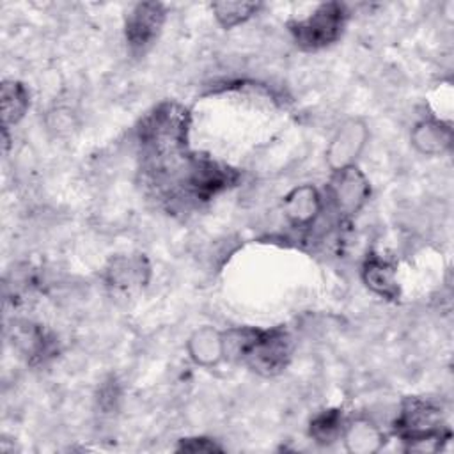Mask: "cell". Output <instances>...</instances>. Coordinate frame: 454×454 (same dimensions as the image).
Segmentation results:
<instances>
[{"mask_svg": "<svg viewBox=\"0 0 454 454\" xmlns=\"http://www.w3.org/2000/svg\"><path fill=\"white\" fill-rule=\"evenodd\" d=\"M151 266L144 254H126L112 257L106 266V284L122 294L140 291L149 282Z\"/></svg>", "mask_w": 454, "mask_h": 454, "instance_id": "cell-8", "label": "cell"}, {"mask_svg": "<svg viewBox=\"0 0 454 454\" xmlns=\"http://www.w3.org/2000/svg\"><path fill=\"white\" fill-rule=\"evenodd\" d=\"M323 209V199L314 184H298L282 200L286 220L294 227H310Z\"/></svg>", "mask_w": 454, "mask_h": 454, "instance_id": "cell-10", "label": "cell"}, {"mask_svg": "<svg viewBox=\"0 0 454 454\" xmlns=\"http://www.w3.org/2000/svg\"><path fill=\"white\" fill-rule=\"evenodd\" d=\"M454 133L449 122L436 117L417 121L410 131L411 147L422 156H442L450 151Z\"/></svg>", "mask_w": 454, "mask_h": 454, "instance_id": "cell-9", "label": "cell"}, {"mask_svg": "<svg viewBox=\"0 0 454 454\" xmlns=\"http://www.w3.org/2000/svg\"><path fill=\"white\" fill-rule=\"evenodd\" d=\"M177 450H184V452H218V450H222V445H218L215 440L206 438V436H192V438L179 440Z\"/></svg>", "mask_w": 454, "mask_h": 454, "instance_id": "cell-17", "label": "cell"}, {"mask_svg": "<svg viewBox=\"0 0 454 454\" xmlns=\"http://www.w3.org/2000/svg\"><path fill=\"white\" fill-rule=\"evenodd\" d=\"M293 340L289 333L277 326L270 330H261L255 342L245 355L243 362L254 372L261 376H275L282 372L291 358Z\"/></svg>", "mask_w": 454, "mask_h": 454, "instance_id": "cell-2", "label": "cell"}, {"mask_svg": "<svg viewBox=\"0 0 454 454\" xmlns=\"http://www.w3.org/2000/svg\"><path fill=\"white\" fill-rule=\"evenodd\" d=\"M344 417L340 413L339 408H328L319 411L309 426V434L310 438L319 443V445H330L337 440H340L342 436V429H344Z\"/></svg>", "mask_w": 454, "mask_h": 454, "instance_id": "cell-16", "label": "cell"}, {"mask_svg": "<svg viewBox=\"0 0 454 454\" xmlns=\"http://www.w3.org/2000/svg\"><path fill=\"white\" fill-rule=\"evenodd\" d=\"M369 142V126L362 117H349L339 124L325 149V163L330 172L356 165Z\"/></svg>", "mask_w": 454, "mask_h": 454, "instance_id": "cell-3", "label": "cell"}, {"mask_svg": "<svg viewBox=\"0 0 454 454\" xmlns=\"http://www.w3.org/2000/svg\"><path fill=\"white\" fill-rule=\"evenodd\" d=\"M348 11L339 2L319 4L309 16L289 23L294 43L303 50H321L335 43L346 27Z\"/></svg>", "mask_w": 454, "mask_h": 454, "instance_id": "cell-1", "label": "cell"}, {"mask_svg": "<svg viewBox=\"0 0 454 454\" xmlns=\"http://www.w3.org/2000/svg\"><path fill=\"white\" fill-rule=\"evenodd\" d=\"M340 440L351 454H374L381 450L387 442L380 426L365 417L346 422Z\"/></svg>", "mask_w": 454, "mask_h": 454, "instance_id": "cell-12", "label": "cell"}, {"mask_svg": "<svg viewBox=\"0 0 454 454\" xmlns=\"http://www.w3.org/2000/svg\"><path fill=\"white\" fill-rule=\"evenodd\" d=\"M362 280L365 287L380 298L397 300L399 282L397 270L392 262L381 259L380 255H369L362 266Z\"/></svg>", "mask_w": 454, "mask_h": 454, "instance_id": "cell-13", "label": "cell"}, {"mask_svg": "<svg viewBox=\"0 0 454 454\" xmlns=\"http://www.w3.org/2000/svg\"><path fill=\"white\" fill-rule=\"evenodd\" d=\"M30 106V94L28 89L14 80H4L0 85V114H2V128L9 129L11 126H16Z\"/></svg>", "mask_w": 454, "mask_h": 454, "instance_id": "cell-14", "label": "cell"}, {"mask_svg": "<svg viewBox=\"0 0 454 454\" xmlns=\"http://www.w3.org/2000/svg\"><path fill=\"white\" fill-rule=\"evenodd\" d=\"M167 20L165 5L160 2H138L126 14L124 35L133 53L147 51L160 37Z\"/></svg>", "mask_w": 454, "mask_h": 454, "instance_id": "cell-5", "label": "cell"}, {"mask_svg": "<svg viewBox=\"0 0 454 454\" xmlns=\"http://www.w3.org/2000/svg\"><path fill=\"white\" fill-rule=\"evenodd\" d=\"M330 199L344 218H353L365 207L371 199V183L358 165L332 172Z\"/></svg>", "mask_w": 454, "mask_h": 454, "instance_id": "cell-4", "label": "cell"}, {"mask_svg": "<svg viewBox=\"0 0 454 454\" xmlns=\"http://www.w3.org/2000/svg\"><path fill=\"white\" fill-rule=\"evenodd\" d=\"M186 351L195 365L206 369L216 367L225 360L223 332L211 325L197 326L186 339Z\"/></svg>", "mask_w": 454, "mask_h": 454, "instance_id": "cell-11", "label": "cell"}, {"mask_svg": "<svg viewBox=\"0 0 454 454\" xmlns=\"http://www.w3.org/2000/svg\"><path fill=\"white\" fill-rule=\"evenodd\" d=\"M442 431V417L436 406L419 397H410L403 403L395 420V433L401 436L403 442Z\"/></svg>", "mask_w": 454, "mask_h": 454, "instance_id": "cell-7", "label": "cell"}, {"mask_svg": "<svg viewBox=\"0 0 454 454\" xmlns=\"http://www.w3.org/2000/svg\"><path fill=\"white\" fill-rule=\"evenodd\" d=\"M186 133V112L177 105L165 103L158 106L144 122L142 138L158 151L179 147Z\"/></svg>", "mask_w": 454, "mask_h": 454, "instance_id": "cell-6", "label": "cell"}, {"mask_svg": "<svg viewBox=\"0 0 454 454\" xmlns=\"http://www.w3.org/2000/svg\"><path fill=\"white\" fill-rule=\"evenodd\" d=\"M261 7H262L261 2H245V0H234V2L223 0V2L211 4V11L216 23L225 30L236 28L247 23L250 18H254L259 12Z\"/></svg>", "mask_w": 454, "mask_h": 454, "instance_id": "cell-15", "label": "cell"}]
</instances>
